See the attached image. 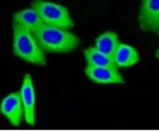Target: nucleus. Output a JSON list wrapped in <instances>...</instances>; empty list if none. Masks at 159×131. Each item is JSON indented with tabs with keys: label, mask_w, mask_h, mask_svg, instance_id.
<instances>
[{
	"label": "nucleus",
	"mask_w": 159,
	"mask_h": 131,
	"mask_svg": "<svg viewBox=\"0 0 159 131\" xmlns=\"http://www.w3.org/2000/svg\"><path fill=\"white\" fill-rule=\"evenodd\" d=\"M39 45L43 51L66 53L77 48L79 37L67 29L43 24L33 32Z\"/></svg>",
	"instance_id": "obj_1"
},
{
	"label": "nucleus",
	"mask_w": 159,
	"mask_h": 131,
	"mask_svg": "<svg viewBox=\"0 0 159 131\" xmlns=\"http://www.w3.org/2000/svg\"><path fill=\"white\" fill-rule=\"evenodd\" d=\"M13 52L26 62L37 65H44L46 59L44 51L39 45L31 31L13 22Z\"/></svg>",
	"instance_id": "obj_2"
},
{
	"label": "nucleus",
	"mask_w": 159,
	"mask_h": 131,
	"mask_svg": "<svg viewBox=\"0 0 159 131\" xmlns=\"http://www.w3.org/2000/svg\"><path fill=\"white\" fill-rule=\"evenodd\" d=\"M44 24L67 29L75 26L67 8L63 5L45 0H35L31 3Z\"/></svg>",
	"instance_id": "obj_3"
},
{
	"label": "nucleus",
	"mask_w": 159,
	"mask_h": 131,
	"mask_svg": "<svg viewBox=\"0 0 159 131\" xmlns=\"http://www.w3.org/2000/svg\"><path fill=\"white\" fill-rule=\"evenodd\" d=\"M140 28L143 31L159 34V0H143L139 15Z\"/></svg>",
	"instance_id": "obj_4"
},
{
	"label": "nucleus",
	"mask_w": 159,
	"mask_h": 131,
	"mask_svg": "<svg viewBox=\"0 0 159 131\" xmlns=\"http://www.w3.org/2000/svg\"><path fill=\"white\" fill-rule=\"evenodd\" d=\"M19 92L25 122L34 126L35 123V94L33 79L30 74L24 75Z\"/></svg>",
	"instance_id": "obj_5"
},
{
	"label": "nucleus",
	"mask_w": 159,
	"mask_h": 131,
	"mask_svg": "<svg viewBox=\"0 0 159 131\" xmlns=\"http://www.w3.org/2000/svg\"><path fill=\"white\" fill-rule=\"evenodd\" d=\"M0 111L14 127H19L24 115L23 107L20 92L10 93L2 100Z\"/></svg>",
	"instance_id": "obj_6"
},
{
	"label": "nucleus",
	"mask_w": 159,
	"mask_h": 131,
	"mask_svg": "<svg viewBox=\"0 0 159 131\" xmlns=\"http://www.w3.org/2000/svg\"><path fill=\"white\" fill-rule=\"evenodd\" d=\"M85 72L90 80L98 84H124L125 83L123 77L118 70L112 68L87 65Z\"/></svg>",
	"instance_id": "obj_7"
},
{
	"label": "nucleus",
	"mask_w": 159,
	"mask_h": 131,
	"mask_svg": "<svg viewBox=\"0 0 159 131\" xmlns=\"http://www.w3.org/2000/svg\"><path fill=\"white\" fill-rule=\"evenodd\" d=\"M13 22L20 24L32 33L44 24L38 12L33 7L15 12L13 15Z\"/></svg>",
	"instance_id": "obj_8"
},
{
	"label": "nucleus",
	"mask_w": 159,
	"mask_h": 131,
	"mask_svg": "<svg viewBox=\"0 0 159 131\" xmlns=\"http://www.w3.org/2000/svg\"><path fill=\"white\" fill-rule=\"evenodd\" d=\"M120 44L118 34L113 31H107L97 37L94 47L114 60V56Z\"/></svg>",
	"instance_id": "obj_9"
},
{
	"label": "nucleus",
	"mask_w": 159,
	"mask_h": 131,
	"mask_svg": "<svg viewBox=\"0 0 159 131\" xmlns=\"http://www.w3.org/2000/svg\"><path fill=\"white\" fill-rule=\"evenodd\" d=\"M140 60V56L134 47L120 43L114 56V61L116 66L128 67L134 65Z\"/></svg>",
	"instance_id": "obj_10"
},
{
	"label": "nucleus",
	"mask_w": 159,
	"mask_h": 131,
	"mask_svg": "<svg viewBox=\"0 0 159 131\" xmlns=\"http://www.w3.org/2000/svg\"><path fill=\"white\" fill-rule=\"evenodd\" d=\"M84 55L87 65L118 69L114 59L102 53L94 47L85 49L84 50Z\"/></svg>",
	"instance_id": "obj_11"
}]
</instances>
